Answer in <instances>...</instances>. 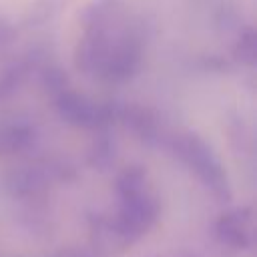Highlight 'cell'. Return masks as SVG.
<instances>
[{"mask_svg":"<svg viewBox=\"0 0 257 257\" xmlns=\"http://www.w3.org/2000/svg\"><path fill=\"white\" fill-rule=\"evenodd\" d=\"M145 36L141 26L122 14L108 24L82 28L74 48V64L80 72L106 82H126L143 66Z\"/></svg>","mask_w":257,"mask_h":257,"instance_id":"1","label":"cell"},{"mask_svg":"<svg viewBox=\"0 0 257 257\" xmlns=\"http://www.w3.org/2000/svg\"><path fill=\"white\" fill-rule=\"evenodd\" d=\"M171 151L199 177L207 191L221 203L231 201V183L213 147L195 131H183L167 139Z\"/></svg>","mask_w":257,"mask_h":257,"instance_id":"2","label":"cell"},{"mask_svg":"<svg viewBox=\"0 0 257 257\" xmlns=\"http://www.w3.org/2000/svg\"><path fill=\"white\" fill-rule=\"evenodd\" d=\"M66 173H70V169L52 161L10 167L0 175V191L14 201H30L48 191L52 183L66 181Z\"/></svg>","mask_w":257,"mask_h":257,"instance_id":"3","label":"cell"},{"mask_svg":"<svg viewBox=\"0 0 257 257\" xmlns=\"http://www.w3.org/2000/svg\"><path fill=\"white\" fill-rule=\"evenodd\" d=\"M54 108L66 124L76 128L100 131L114 122V102H98L70 88L54 94Z\"/></svg>","mask_w":257,"mask_h":257,"instance_id":"4","label":"cell"},{"mask_svg":"<svg viewBox=\"0 0 257 257\" xmlns=\"http://www.w3.org/2000/svg\"><path fill=\"white\" fill-rule=\"evenodd\" d=\"M159 215H161V203L157 195L151 191V187H147L128 195H120L118 209L112 217L120 227V231L128 237V241L135 243L155 227Z\"/></svg>","mask_w":257,"mask_h":257,"instance_id":"5","label":"cell"},{"mask_svg":"<svg viewBox=\"0 0 257 257\" xmlns=\"http://www.w3.org/2000/svg\"><path fill=\"white\" fill-rule=\"evenodd\" d=\"M114 120H120L131 133H135L147 145H159L165 143V139H169L165 137L161 114L149 106L137 102L114 104Z\"/></svg>","mask_w":257,"mask_h":257,"instance_id":"6","label":"cell"},{"mask_svg":"<svg viewBox=\"0 0 257 257\" xmlns=\"http://www.w3.org/2000/svg\"><path fill=\"white\" fill-rule=\"evenodd\" d=\"M215 237L233 249H249L253 243V211L247 205L231 207L215 221Z\"/></svg>","mask_w":257,"mask_h":257,"instance_id":"7","label":"cell"},{"mask_svg":"<svg viewBox=\"0 0 257 257\" xmlns=\"http://www.w3.org/2000/svg\"><path fill=\"white\" fill-rule=\"evenodd\" d=\"M88 239H90V251L96 257L118 255L133 245L116 225L114 217L102 213H94L88 217Z\"/></svg>","mask_w":257,"mask_h":257,"instance_id":"8","label":"cell"},{"mask_svg":"<svg viewBox=\"0 0 257 257\" xmlns=\"http://www.w3.org/2000/svg\"><path fill=\"white\" fill-rule=\"evenodd\" d=\"M36 128L26 120H12L0 126V157H10L32 147Z\"/></svg>","mask_w":257,"mask_h":257,"instance_id":"9","label":"cell"},{"mask_svg":"<svg viewBox=\"0 0 257 257\" xmlns=\"http://www.w3.org/2000/svg\"><path fill=\"white\" fill-rule=\"evenodd\" d=\"M120 14H122L120 0H90L80 12V24L82 28L100 26V24H106L118 18Z\"/></svg>","mask_w":257,"mask_h":257,"instance_id":"10","label":"cell"},{"mask_svg":"<svg viewBox=\"0 0 257 257\" xmlns=\"http://www.w3.org/2000/svg\"><path fill=\"white\" fill-rule=\"evenodd\" d=\"M116 161V143L114 139L100 128V135L90 143L86 153V163L96 171H108Z\"/></svg>","mask_w":257,"mask_h":257,"instance_id":"11","label":"cell"},{"mask_svg":"<svg viewBox=\"0 0 257 257\" xmlns=\"http://www.w3.org/2000/svg\"><path fill=\"white\" fill-rule=\"evenodd\" d=\"M233 58L243 66H255L257 62V34L253 26L239 28L237 42L233 46Z\"/></svg>","mask_w":257,"mask_h":257,"instance_id":"12","label":"cell"},{"mask_svg":"<svg viewBox=\"0 0 257 257\" xmlns=\"http://www.w3.org/2000/svg\"><path fill=\"white\" fill-rule=\"evenodd\" d=\"M64 4H66V0H34L26 12L24 22L28 26H40V24L52 20L62 10Z\"/></svg>","mask_w":257,"mask_h":257,"instance_id":"13","label":"cell"},{"mask_svg":"<svg viewBox=\"0 0 257 257\" xmlns=\"http://www.w3.org/2000/svg\"><path fill=\"white\" fill-rule=\"evenodd\" d=\"M30 60H22V62H14L10 66H6L2 72H0V98H6L10 96L24 80L26 72L30 70Z\"/></svg>","mask_w":257,"mask_h":257,"instance_id":"14","label":"cell"},{"mask_svg":"<svg viewBox=\"0 0 257 257\" xmlns=\"http://www.w3.org/2000/svg\"><path fill=\"white\" fill-rule=\"evenodd\" d=\"M40 82L52 94H58L60 90L68 88V76L56 64H44V66H40Z\"/></svg>","mask_w":257,"mask_h":257,"instance_id":"15","label":"cell"},{"mask_svg":"<svg viewBox=\"0 0 257 257\" xmlns=\"http://www.w3.org/2000/svg\"><path fill=\"white\" fill-rule=\"evenodd\" d=\"M16 34H18V30H16L14 22L10 18H6L4 14H0V54L14 44Z\"/></svg>","mask_w":257,"mask_h":257,"instance_id":"16","label":"cell"},{"mask_svg":"<svg viewBox=\"0 0 257 257\" xmlns=\"http://www.w3.org/2000/svg\"><path fill=\"white\" fill-rule=\"evenodd\" d=\"M54 257H96L92 251H86V249H76V247H70V249H62L60 253H56Z\"/></svg>","mask_w":257,"mask_h":257,"instance_id":"17","label":"cell"}]
</instances>
